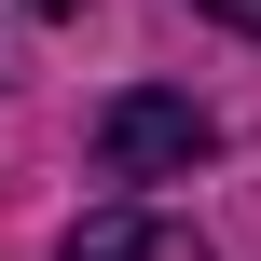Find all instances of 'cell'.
Returning <instances> with one entry per match:
<instances>
[{
  "label": "cell",
  "instance_id": "1",
  "mask_svg": "<svg viewBox=\"0 0 261 261\" xmlns=\"http://www.w3.org/2000/svg\"><path fill=\"white\" fill-rule=\"evenodd\" d=\"M83 151H96V179H193L220 151V110L206 96H165V83H124V96H96Z\"/></svg>",
  "mask_w": 261,
  "mask_h": 261
},
{
  "label": "cell",
  "instance_id": "2",
  "mask_svg": "<svg viewBox=\"0 0 261 261\" xmlns=\"http://www.w3.org/2000/svg\"><path fill=\"white\" fill-rule=\"evenodd\" d=\"M69 261H206V234L165 206H96V220H69Z\"/></svg>",
  "mask_w": 261,
  "mask_h": 261
},
{
  "label": "cell",
  "instance_id": "3",
  "mask_svg": "<svg viewBox=\"0 0 261 261\" xmlns=\"http://www.w3.org/2000/svg\"><path fill=\"white\" fill-rule=\"evenodd\" d=\"M193 14H220V28H248V41H261V0H193Z\"/></svg>",
  "mask_w": 261,
  "mask_h": 261
},
{
  "label": "cell",
  "instance_id": "4",
  "mask_svg": "<svg viewBox=\"0 0 261 261\" xmlns=\"http://www.w3.org/2000/svg\"><path fill=\"white\" fill-rule=\"evenodd\" d=\"M28 14H41V28H69V14H83V0H28Z\"/></svg>",
  "mask_w": 261,
  "mask_h": 261
}]
</instances>
